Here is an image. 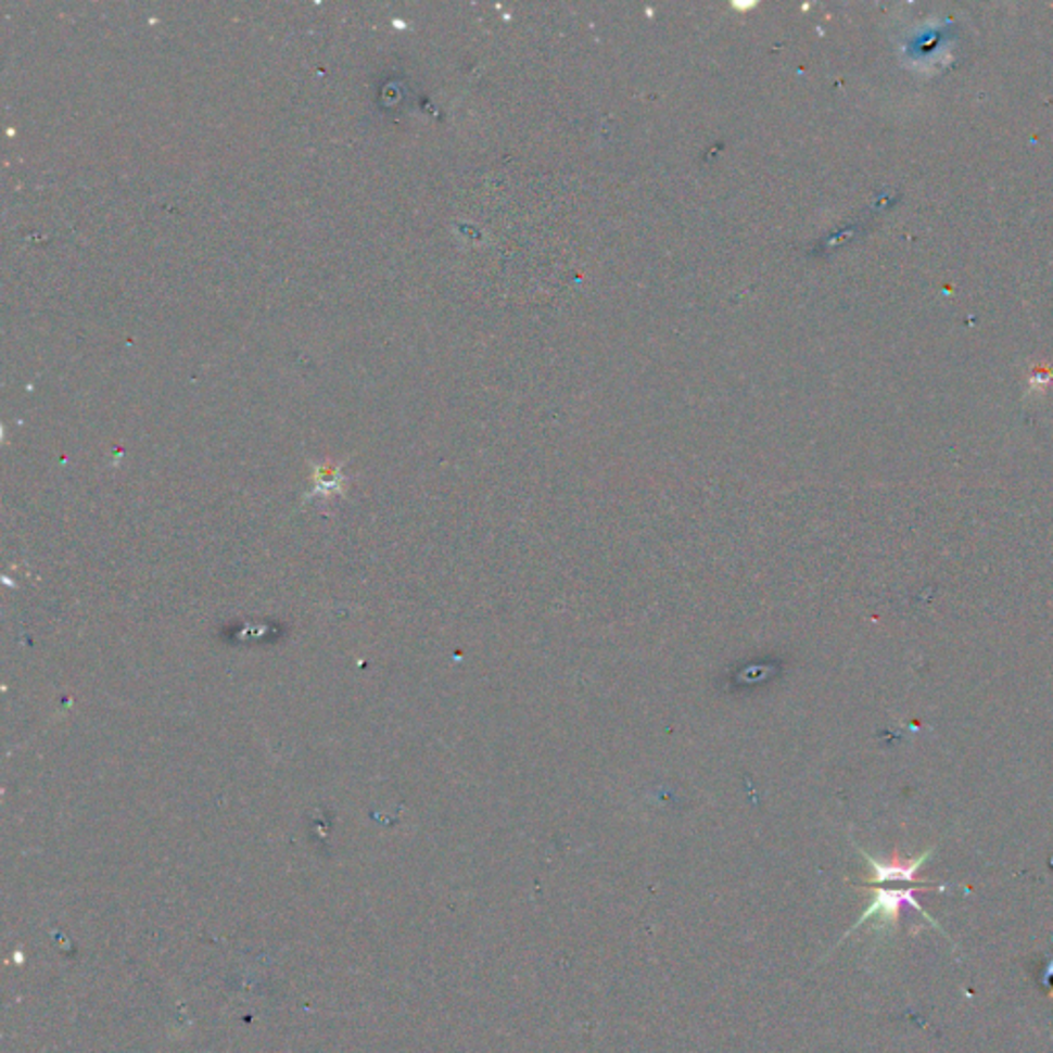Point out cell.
<instances>
[{
    "label": "cell",
    "mask_w": 1053,
    "mask_h": 1053,
    "mask_svg": "<svg viewBox=\"0 0 1053 1053\" xmlns=\"http://www.w3.org/2000/svg\"><path fill=\"white\" fill-rule=\"evenodd\" d=\"M919 887H928V885H917V887H908V889H883V887H877L873 891V899L871 903L866 905V910L862 912V916L859 917V922L848 930V935H852L854 930H859L860 926H864L866 922L871 919H877L878 930L883 928H889V926H898L899 917H901V912L903 908H912L919 912L922 916L926 917L935 928L940 930L938 922H935V917L930 916L922 903L916 899V891ZM846 935V937H848Z\"/></svg>",
    "instance_id": "cell-1"
},
{
    "label": "cell",
    "mask_w": 1053,
    "mask_h": 1053,
    "mask_svg": "<svg viewBox=\"0 0 1053 1053\" xmlns=\"http://www.w3.org/2000/svg\"><path fill=\"white\" fill-rule=\"evenodd\" d=\"M860 852H862V857L868 862V868H871V878L864 883L866 887H878V885H885V883H917V885H926V883H919L917 880V873L926 866L928 860L933 859L935 848H928L926 852H922L916 859L891 860V862H880V860L873 859L864 850H860Z\"/></svg>",
    "instance_id": "cell-2"
}]
</instances>
